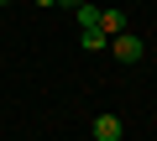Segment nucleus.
<instances>
[{
    "instance_id": "obj_4",
    "label": "nucleus",
    "mask_w": 157,
    "mask_h": 141,
    "mask_svg": "<svg viewBox=\"0 0 157 141\" xmlns=\"http://www.w3.org/2000/svg\"><path fill=\"white\" fill-rule=\"evenodd\" d=\"M94 26H100L105 37H115V32H126V11H115V6H110V11H100V21H94Z\"/></svg>"
},
{
    "instance_id": "obj_5",
    "label": "nucleus",
    "mask_w": 157,
    "mask_h": 141,
    "mask_svg": "<svg viewBox=\"0 0 157 141\" xmlns=\"http://www.w3.org/2000/svg\"><path fill=\"white\" fill-rule=\"evenodd\" d=\"M73 21H78V26H94V21H100V11H94V0H84V6L73 11Z\"/></svg>"
},
{
    "instance_id": "obj_2",
    "label": "nucleus",
    "mask_w": 157,
    "mask_h": 141,
    "mask_svg": "<svg viewBox=\"0 0 157 141\" xmlns=\"http://www.w3.org/2000/svg\"><path fill=\"white\" fill-rule=\"evenodd\" d=\"M121 136H126L121 115H94V141H121Z\"/></svg>"
},
{
    "instance_id": "obj_6",
    "label": "nucleus",
    "mask_w": 157,
    "mask_h": 141,
    "mask_svg": "<svg viewBox=\"0 0 157 141\" xmlns=\"http://www.w3.org/2000/svg\"><path fill=\"white\" fill-rule=\"evenodd\" d=\"M52 6H63V11H78V6H84V0H52Z\"/></svg>"
},
{
    "instance_id": "obj_1",
    "label": "nucleus",
    "mask_w": 157,
    "mask_h": 141,
    "mask_svg": "<svg viewBox=\"0 0 157 141\" xmlns=\"http://www.w3.org/2000/svg\"><path fill=\"white\" fill-rule=\"evenodd\" d=\"M110 52H115L121 63H141V58H147V47H141L136 32H115V37H110Z\"/></svg>"
},
{
    "instance_id": "obj_3",
    "label": "nucleus",
    "mask_w": 157,
    "mask_h": 141,
    "mask_svg": "<svg viewBox=\"0 0 157 141\" xmlns=\"http://www.w3.org/2000/svg\"><path fill=\"white\" fill-rule=\"evenodd\" d=\"M78 47H84V52H105V47H110V37H105L100 26H78Z\"/></svg>"
},
{
    "instance_id": "obj_8",
    "label": "nucleus",
    "mask_w": 157,
    "mask_h": 141,
    "mask_svg": "<svg viewBox=\"0 0 157 141\" xmlns=\"http://www.w3.org/2000/svg\"><path fill=\"white\" fill-rule=\"evenodd\" d=\"M0 6H11V0H0Z\"/></svg>"
},
{
    "instance_id": "obj_7",
    "label": "nucleus",
    "mask_w": 157,
    "mask_h": 141,
    "mask_svg": "<svg viewBox=\"0 0 157 141\" xmlns=\"http://www.w3.org/2000/svg\"><path fill=\"white\" fill-rule=\"evenodd\" d=\"M37 6H42V11H52V0H37Z\"/></svg>"
}]
</instances>
